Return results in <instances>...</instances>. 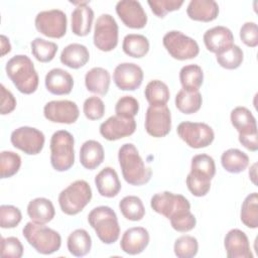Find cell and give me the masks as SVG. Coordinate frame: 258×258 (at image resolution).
<instances>
[{
	"label": "cell",
	"mask_w": 258,
	"mask_h": 258,
	"mask_svg": "<svg viewBox=\"0 0 258 258\" xmlns=\"http://www.w3.org/2000/svg\"><path fill=\"white\" fill-rule=\"evenodd\" d=\"M118 160L122 175L129 184L143 185L150 180L152 170L145 165L134 144H123L118 151Z\"/></svg>",
	"instance_id": "6da1fadb"
},
{
	"label": "cell",
	"mask_w": 258,
	"mask_h": 258,
	"mask_svg": "<svg viewBox=\"0 0 258 258\" xmlns=\"http://www.w3.org/2000/svg\"><path fill=\"white\" fill-rule=\"evenodd\" d=\"M7 77L16 89L25 95L34 93L38 87V75L32 60L25 54L12 56L6 63Z\"/></svg>",
	"instance_id": "7a4b0ae2"
},
{
	"label": "cell",
	"mask_w": 258,
	"mask_h": 258,
	"mask_svg": "<svg viewBox=\"0 0 258 258\" xmlns=\"http://www.w3.org/2000/svg\"><path fill=\"white\" fill-rule=\"evenodd\" d=\"M88 222L104 244L110 245L119 239L118 218L110 207L99 206L94 208L88 215Z\"/></svg>",
	"instance_id": "3957f363"
},
{
	"label": "cell",
	"mask_w": 258,
	"mask_h": 258,
	"mask_svg": "<svg viewBox=\"0 0 258 258\" xmlns=\"http://www.w3.org/2000/svg\"><path fill=\"white\" fill-rule=\"evenodd\" d=\"M22 234L28 244L43 255H50L58 251L61 246V237L58 232L32 221L26 223Z\"/></svg>",
	"instance_id": "277c9868"
},
{
	"label": "cell",
	"mask_w": 258,
	"mask_h": 258,
	"mask_svg": "<svg viewBox=\"0 0 258 258\" xmlns=\"http://www.w3.org/2000/svg\"><path fill=\"white\" fill-rule=\"evenodd\" d=\"M75 139L67 130L54 132L50 138V163L56 171H67L75 163Z\"/></svg>",
	"instance_id": "5b68a950"
},
{
	"label": "cell",
	"mask_w": 258,
	"mask_h": 258,
	"mask_svg": "<svg viewBox=\"0 0 258 258\" xmlns=\"http://www.w3.org/2000/svg\"><path fill=\"white\" fill-rule=\"evenodd\" d=\"M92 188L84 179H78L68 185L58 195V205L62 213L78 215L92 200Z\"/></svg>",
	"instance_id": "8992f818"
},
{
	"label": "cell",
	"mask_w": 258,
	"mask_h": 258,
	"mask_svg": "<svg viewBox=\"0 0 258 258\" xmlns=\"http://www.w3.org/2000/svg\"><path fill=\"white\" fill-rule=\"evenodd\" d=\"M162 43L170 56L178 60L195 58L200 52L198 42L178 30L166 32L162 38Z\"/></svg>",
	"instance_id": "52a82bcc"
},
{
	"label": "cell",
	"mask_w": 258,
	"mask_h": 258,
	"mask_svg": "<svg viewBox=\"0 0 258 258\" xmlns=\"http://www.w3.org/2000/svg\"><path fill=\"white\" fill-rule=\"evenodd\" d=\"M150 206L154 212L168 220L190 211V204L185 197L170 191H162L152 196Z\"/></svg>",
	"instance_id": "ba28073f"
},
{
	"label": "cell",
	"mask_w": 258,
	"mask_h": 258,
	"mask_svg": "<svg viewBox=\"0 0 258 258\" xmlns=\"http://www.w3.org/2000/svg\"><path fill=\"white\" fill-rule=\"evenodd\" d=\"M176 132L182 141L196 149L209 146L215 138L212 127L202 122H181L178 124Z\"/></svg>",
	"instance_id": "9c48e42d"
},
{
	"label": "cell",
	"mask_w": 258,
	"mask_h": 258,
	"mask_svg": "<svg viewBox=\"0 0 258 258\" xmlns=\"http://www.w3.org/2000/svg\"><path fill=\"white\" fill-rule=\"evenodd\" d=\"M119 28L115 18L110 14H102L97 18L94 28V44L101 51H111L118 44Z\"/></svg>",
	"instance_id": "30bf717a"
},
{
	"label": "cell",
	"mask_w": 258,
	"mask_h": 258,
	"mask_svg": "<svg viewBox=\"0 0 258 258\" xmlns=\"http://www.w3.org/2000/svg\"><path fill=\"white\" fill-rule=\"evenodd\" d=\"M34 24L36 30L44 36L60 38L67 33L68 19L63 11L59 9H50L37 13Z\"/></svg>",
	"instance_id": "8fae6325"
},
{
	"label": "cell",
	"mask_w": 258,
	"mask_h": 258,
	"mask_svg": "<svg viewBox=\"0 0 258 258\" xmlns=\"http://www.w3.org/2000/svg\"><path fill=\"white\" fill-rule=\"evenodd\" d=\"M10 141L15 148L24 153L28 155H36L42 150L45 137L40 130L34 127L22 126L11 133Z\"/></svg>",
	"instance_id": "7c38bea8"
},
{
	"label": "cell",
	"mask_w": 258,
	"mask_h": 258,
	"mask_svg": "<svg viewBox=\"0 0 258 258\" xmlns=\"http://www.w3.org/2000/svg\"><path fill=\"white\" fill-rule=\"evenodd\" d=\"M171 129V114L166 105H149L145 114V130L153 137L166 136Z\"/></svg>",
	"instance_id": "4fadbf2b"
},
{
	"label": "cell",
	"mask_w": 258,
	"mask_h": 258,
	"mask_svg": "<svg viewBox=\"0 0 258 258\" xmlns=\"http://www.w3.org/2000/svg\"><path fill=\"white\" fill-rule=\"evenodd\" d=\"M45 119L53 123L73 124L80 115L78 105L70 100H57L46 103L43 107Z\"/></svg>",
	"instance_id": "5bb4252c"
},
{
	"label": "cell",
	"mask_w": 258,
	"mask_h": 258,
	"mask_svg": "<svg viewBox=\"0 0 258 258\" xmlns=\"http://www.w3.org/2000/svg\"><path fill=\"white\" fill-rule=\"evenodd\" d=\"M136 130L134 118L119 115L109 117L100 125V134L109 141H115L132 135Z\"/></svg>",
	"instance_id": "9a60e30c"
},
{
	"label": "cell",
	"mask_w": 258,
	"mask_h": 258,
	"mask_svg": "<svg viewBox=\"0 0 258 258\" xmlns=\"http://www.w3.org/2000/svg\"><path fill=\"white\" fill-rule=\"evenodd\" d=\"M142 69L133 62L119 63L113 73L115 85L122 91H135L143 81Z\"/></svg>",
	"instance_id": "2e32d148"
},
{
	"label": "cell",
	"mask_w": 258,
	"mask_h": 258,
	"mask_svg": "<svg viewBox=\"0 0 258 258\" xmlns=\"http://www.w3.org/2000/svg\"><path fill=\"white\" fill-rule=\"evenodd\" d=\"M116 13L121 21L129 28L140 29L147 23V15L140 2L122 0L116 4Z\"/></svg>",
	"instance_id": "e0dca14e"
},
{
	"label": "cell",
	"mask_w": 258,
	"mask_h": 258,
	"mask_svg": "<svg viewBox=\"0 0 258 258\" xmlns=\"http://www.w3.org/2000/svg\"><path fill=\"white\" fill-rule=\"evenodd\" d=\"M224 246L229 258H252L247 235L239 229L230 230L224 239Z\"/></svg>",
	"instance_id": "ac0fdd59"
},
{
	"label": "cell",
	"mask_w": 258,
	"mask_h": 258,
	"mask_svg": "<svg viewBox=\"0 0 258 258\" xmlns=\"http://www.w3.org/2000/svg\"><path fill=\"white\" fill-rule=\"evenodd\" d=\"M149 244V233L143 227H132L127 229L120 242V248L129 255L142 253Z\"/></svg>",
	"instance_id": "d6986e66"
},
{
	"label": "cell",
	"mask_w": 258,
	"mask_h": 258,
	"mask_svg": "<svg viewBox=\"0 0 258 258\" xmlns=\"http://www.w3.org/2000/svg\"><path fill=\"white\" fill-rule=\"evenodd\" d=\"M203 40L207 49L217 54L234 44V35L228 27L218 25L208 29L204 33Z\"/></svg>",
	"instance_id": "ffe728a7"
},
{
	"label": "cell",
	"mask_w": 258,
	"mask_h": 258,
	"mask_svg": "<svg viewBox=\"0 0 258 258\" xmlns=\"http://www.w3.org/2000/svg\"><path fill=\"white\" fill-rule=\"evenodd\" d=\"M74 4L78 6L72 12V31L78 36H86L91 32L94 20V11L88 5V2H78Z\"/></svg>",
	"instance_id": "44dd1931"
},
{
	"label": "cell",
	"mask_w": 258,
	"mask_h": 258,
	"mask_svg": "<svg viewBox=\"0 0 258 258\" xmlns=\"http://www.w3.org/2000/svg\"><path fill=\"white\" fill-rule=\"evenodd\" d=\"M44 84L46 90L53 95H68L73 90L74 79L69 72L55 68L46 74Z\"/></svg>",
	"instance_id": "7402d4cb"
},
{
	"label": "cell",
	"mask_w": 258,
	"mask_h": 258,
	"mask_svg": "<svg viewBox=\"0 0 258 258\" xmlns=\"http://www.w3.org/2000/svg\"><path fill=\"white\" fill-rule=\"evenodd\" d=\"M95 184L98 192L105 198L116 197L120 189L121 183L116 170L110 166L104 167L95 177Z\"/></svg>",
	"instance_id": "603a6c76"
},
{
	"label": "cell",
	"mask_w": 258,
	"mask_h": 258,
	"mask_svg": "<svg viewBox=\"0 0 258 258\" xmlns=\"http://www.w3.org/2000/svg\"><path fill=\"white\" fill-rule=\"evenodd\" d=\"M187 16L196 21L210 22L219 15V5L214 0H191L186 8Z\"/></svg>",
	"instance_id": "cb8c5ba5"
},
{
	"label": "cell",
	"mask_w": 258,
	"mask_h": 258,
	"mask_svg": "<svg viewBox=\"0 0 258 258\" xmlns=\"http://www.w3.org/2000/svg\"><path fill=\"white\" fill-rule=\"evenodd\" d=\"M27 215L32 222L45 225L54 218L55 210L50 200L46 198H36L28 203Z\"/></svg>",
	"instance_id": "d4e9b609"
},
{
	"label": "cell",
	"mask_w": 258,
	"mask_h": 258,
	"mask_svg": "<svg viewBox=\"0 0 258 258\" xmlns=\"http://www.w3.org/2000/svg\"><path fill=\"white\" fill-rule=\"evenodd\" d=\"M110 83V73L108 70L101 67L91 69L85 76V85L87 90L100 96H105L108 93Z\"/></svg>",
	"instance_id": "484cf974"
},
{
	"label": "cell",
	"mask_w": 258,
	"mask_h": 258,
	"mask_svg": "<svg viewBox=\"0 0 258 258\" xmlns=\"http://www.w3.org/2000/svg\"><path fill=\"white\" fill-rule=\"evenodd\" d=\"M105 152L103 145L96 140H87L80 149V162L90 170L97 168L104 160Z\"/></svg>",
	"instance_id": "4316f807"
},
{
	"label": "cell",
	"mask_w": 258,
	"mask_h": 258,
	"mask_svg": "<svg viewBox=\"0 0 258 258\" xmlns=\"http://www.w3.org/2000/svg\"><path fill=\"white\" fill-rule=\"evenodd\" d=\"M59 59L62 64L78 70L89 61L90 52L84 44L71 43L62 49Z\"/></svg>",
	"instance_id": "83f0119b"
},
{
	"label": "cell",
	"mask_w": 258,
	"mask_h": 258,
	"mask_svg": "<svg viewBox=\"0 0 258 258\" xmlns=\"http://www.w3.org/2000/svg\"><path fill=\"white\" fill-rule=\"evenodd\" d=\"M231 123L239 134L257 132L256 119L252 112L246 107L239 106L232 110L230 115Z\"/></svg>",
	"instance_id": "f1b7e54d"
},
{
	"label": "cell",
	"mask_w": 258,
	"mask_h": 258,
	"mask_svg": "<svg viewBox=\"0 0 258 258\" xmlns=\"http://www.w3.org/2000/svg\"><path fill=\"white\" fill-rule=\"evenodd\" d=\"M221 163L226 171L230 173H240L249 165V157L245 152L237 148H230L223 152Z\"/></svg>",
	"instance_id": "f546056e"
},
{
	"label": "cell",
	"mask_w": 258,
	"mask_h": 258,
	"mask_svg": "<svg viewBox=\"0 0 258 258\" xmlns=\"http://www.w3.org/2000/svg\"><path fill=\"white\" fill-rule=\"evenodd\" d=\"M69 252L76 257L87 255L92 247V239L90 234L85 229H77L73 231L67 241Z\"/></svg>",
	"instance_id": "4dcf8cb0"
},
{
	"label": "cell",
	"mask_w": 258,
	"mask_h": 258,
	"mask_svg": "<svg viewBox=\"0 0 258 258\" xmlns=\"http://www.w3.org/2000/svg\"><path fill=\"white\" fill-rule=\"evenodd\" d=\"M194 176L211 181L216 174V164L212 156L208 154H197L191 158L190 172Z\"/></svg>",
	"instance_id": "1f68e13d"
},
{
	"label": "cell",
	"mask_w": 258,
	"mask_h": 258,
	"mask_svg": "<svg viewBox=\"0 0 258 258\" xmlns=\"http://www.w3.org/2000/svg\"><path fill=\"white\" fill-rule=\"evenodd\" d=\"M179 81L183 90L198 92L204 82V72L199 64H186L180 69Z\"/></svg>",
	"instance_id": "d6a6232c"
},
{
	"label": "cell",
	"mask_w": 258,
	"mask_h": 258,
	"mask_svg": "<svg viewBox=\"0 0 258 258\" xmlns=\"http://www.w3.org/2000/svg\"><path fill=\"white\" fill-rule=\"evenodd\" d=\"M122 49L131 57L141 58L149 51V40L142 34L130 33L123 38Z\"/></svg>",
	"instance_id": "836d02e7"
},
{
	"label": "cell",
	"mask_w": 258,
	"mask_h": 258,
	"mask_svg": "<svg viewBox=\"0 0 258 258\" xmlns=\"http://www.w3.org/2000/svg\"><path fill=\"white\" fill-rule=\"evenodd\" d=\"M203 103V98L201 93L188 92L181 89L175 96V107L181 113L189 115L198 112Z\"/></svg>",
	"instance_id": "e575fe53"
},
{
	"label": "cell",
	"mask_w": 258,
	"mask_h": 258,
	"mask_svg": "<svg viewBox=\"0 0 258 258\" xmlns=\"http://www.w3.org/2000/svg\"><path fill=\"white\" fill-rule=\"evenodd\" d=\"M119 209L124 218L133 222L142 220L145 215L143 203L141 199L136 196L124 197L119 203Z\"/></svg>",
	"instance_id": "d590c367"
},
{
	"label": "cell",
	"mask_w": 258,
	"mask_h": 258,
	"mask_svg": "<svg viewBox=\"0 0 258 258\" xmlns=\"http://www.w3.org/2000/svg\"><path fill=\"white\" fill-rule=\"evenodd\" d=\"M240 219L242 223L251 229L258 227V194L252 192L248 195L241 207Z\"/></svg>",
	"instance_id": "8d00e7d4"
},
{
	"label": "cell",
	"mask_w": 258,
	"mask_h": 258,
	"mask_svg": "<svg viewBox=\"0 0 258 258\" xmlns=\"http://www.w3.org/2000/svg\"><path fill=\"white\" fill-rule=\"evenodd\" d=\"M144 95L149 105H166L170 97L167 85L159 80L150 81L145 87Z\"/></svg>",
	"instance_id": "74e56055"
},
{
	"label": "cell",
	"mask_w": 258,
	"mask_h": 258,
	"mask_svg": "<svg viewBox=\"0 0 258 258\" xmlns=\"http://www.w3.org/2000/svg\"><path fill=\"white\" fill-rule=\"evenodd\" d=\"M32 55L40 62L51 61L57 51V44L40 37L34 38L30 43Z\"/></svg>",
	"instance_id": "f35d334b"
},
{
	"label": "cell",
	"mask_w": 258,
	"mask_h": 258,
	"mask_svg": "<svg viewBox=\"0 0 258 258\" xmlns=\"http://www.w3.org/2000/svg\"><path fill=\"white\" fill-rule=\"evenodd\" d=\"M218 63L226 70L238 69L244 59V52L240 46L232 44L216 54Z\"/></svg>",
	"instance_id": "ab89813d"
},
{
	"label": "cell",
	"mask_w": 258,
	"mask_h": 258,
	"mask_svg": "<svg viewBox=\"0 0 258 258\" xmlns=\"http://www.w3.org/2000/svg\"><path fill=\"white\" fill-rule=\"evenodd\" d=\"M21 166V157L19 154L5 150L0 154V173L1 178L11 177L18 172Z\"/></svg>",
	"instance_id": "60d3db41"
},
{
	"label": "cell",
	"mask_w": 258,
	"mask_h": 258,
	"mask_svg": "<svg viewBox=\"0 0 258 258\" xmlns=\"http://www.w3.org/2000/svg\"><path fill=\"white\" fill-rule=\"evenodd\" d=\"M173 251L178 258H191L198 254L199 243L197 238L189 235L178 237L173 245Z\"/></svg>",
	"instance_id": "b9f144b4"
},
{
	"label": "cell",
	"mask_w": 258,
	"mask_h": 258,
	"mask_svg": "<svg viewBox=\"0 0 258 258\" xmlns=\"http://www.w3.org/2000/svg\"><path fill=\"white\" fill-rule=\"evenodd\" d=\"M22 220V215L17 207L12 205H2L0 207V226L3 229H12L18 226Z\"/></svg>",
	"instance_id": "7bdbcfd3"
},
{
	"label": "cell",
	"mask_w": 258,
	"mask_h": 258,
	"mask_svg": "<svg viewBox=\"0 0 258 258\" xmlns=\"http://www.w3.org/2000/svg\"><path fill=\"white\" fill-rule=\"evenodd\" d=\"M83 111L87 119L100 120L105 114V104L101 98L91 96L85 100Z\"/></svg>",
	"instance_id": "ee69618b"
},
{
	"label": "cell",
	"mask_w": 258,
	"mask_h": 258,
	"mask_svg": "<svg viewBox=\"0 0 258 258\" xmlns=\"http://www.w3.org/2000/svg\"><path fill=\"white\" fill-rule=\"evenodd\" d=\"M139 111V103L133 96L121 97L115 105L116 115L134 118Z\"/></svg>",
	"instance_id": "f6af8a7d"
},
{
	"label": "cell",
	"mask_w": 258,
	"mask_h": 258,
	"mask_svg": "<svg viewBox=\"0 0 258 258\" xmlns=\"http://www.w3.org/2000/svg\"><path fill=\"white\" fill-rule=\"evenodd\" d=\"M151 11L160 18H163L168 12L178 10L183 4L182 0H150L147 2Z\"/></svg>",
	"instance_id": "bcb514c9"
},
{
	"label": "cell",
	"mask_w": 258,
	"mask_h": 258,
	"mask_svg": "<svg viewBox=\"0 0 258 258\" xmlns=\"http://www.w3.org/2000/svg\"><path fill=\"white\" fill-rule=\"evenodd\" d=\"M23 255V246L16 237L1 239V256L4 258H20Z\"/></svg>",
	"instance_id": "7dc6e473"
},
{
	"label": "cell",
	"mask_w": 258,
	"mask_h": 258,
	"mask_svg": "<svg viewBox=\"0 0 258 258\" xmlns=\"http://www.w3.org/2000/svg\"><path fill=\"white\" fill-rule=\"evenodd\" d=\"M240 38L249 47L258 45V27L255 22H245L240 28Z\"/></svg>",
	"instance_id": "c3c4849f"
},
{
	"label": "cell",
	"mask_w": 258,
	"mask_h": 258,
	"mask_svg": "<svg viewBox=\"0 0 258 258\" xmlns=\"http://www.w3.org/2000/svg\"><path fill=\"white\" fill-rule=\"evenodd\" d=\"M186 186L188 190L194 195L195 197H205L210 188H211V181L198 178L194 176L191 173H188L185 179Z\"/></svg>",
	"instance_id": "681fc988"
},
{
	"label": "cell",
	"mask_w": 258,
	"mask_h": 258,
	"mask_svg": "<svg viewBox=\"0 0 258 258\" xmlns=\"http://www.w3.org/2000/svg\"><path fill=\"white\" fill-rule=\"evenodd\" d=\"M169 221H170L171 227L175 231L180 232V233H185V232L192 230L197 224V219L191 214L190 211H188L176 218H173Z\"/></svg>",
	"instance_id": "f907efd6"
},
{
	"label": "cell",
	"mask_w": 258,
	"mask_h": 258,
	"mask_svg": "<svg viewBox=\"0 0 258 258\" xmlns=\"http://www.w3.org/2000/svg\"><path fill=\"white\" fill-rule=\"evenodd\" d=\"M1 90V108L0 112L2 115H7L11 113L16 107V99L14 98L13 94L5 88L3 84L0 86Z\"/></svg>",
	"instance_id": "816d5d0a"
},
{
	"label": "cell",
	"mask_w": 258,
	"mask_h": 258,
	"mask_svg": "<svg viewBox=\"0 0 258 258\" xmlns=\"http://www.w3.org/2000/svg\"><path fill=\"white\" fill-rule=\"evenodd\" d=\"M239 142L250 151H257L258 149V136L257 132L248 134H239Z\"/></svg>",
	"instance_id": "f5cc1de1"
},
{
	"label": "cell",
	"mask_w": 258,
	"mask_h": 258,
	"mask_svg": "<svg viewBox=\"0 0 258 258\" xmlns=\"http://www.w3.org/2000/svg\"><path fill=\"white\" fill-rule=\"evenodd\" d=\"M1 48H2V56L10 52L11 50V44L9 42V39L3 34L1 35Z\"/></svg>",
	"instance_id": "db71d44e"
},
{
	"label": "cell",
	"mask_w": 258,
	"mask_h": 258,
	"mask_svg": "<svg viewBox=\"0 0 258 258\" xmlns=\"http://www.w3.org/2000/svg\"><path fill=\"white\" fill-rule=\"evenodd\" d=\"M256 167H257V163H254L250 170H249V176H250V179L252 180V182L254 184H256V177H257V174H256Z\"/></svg>",
	"instance_id": "11a10c76"
}]
</instances>
